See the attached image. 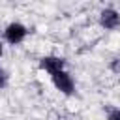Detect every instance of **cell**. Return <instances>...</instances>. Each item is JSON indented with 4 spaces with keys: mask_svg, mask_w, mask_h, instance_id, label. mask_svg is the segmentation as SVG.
<instances>
[{
    "mask_svg": "<svg viewBox=\"0 0 120 120\" xmlns=\"http://www.w3.org/2000/svg\"><path fill=\"white\" fill-rule=\"evenodd\" d=\"M26 36H28V28L22 22H19V21H11L4 28V39H6V43H9L13 47L21 45L26 39Z\"/></svg>",
    "mask_w": 120,
    "mask_h": 120,
    "instance_id": "cell-1",
    "label": "cell"
},
{
    "mask_svg": "<svg viewBox=\"0 0 120 120\" xmlns=\"http://www.w3.org/2000/svg\"><path fill=\"white\" fill-rule=\"evenodd\" d=\"M51 81H52L54 88L60 94H64V96H71L75 92V79H73V75L68 69H62V71L52 73L51 75Z\"/></svg>",
    "mask_w": 120,
    "mask_h": 120,
    "instance_id": "cell-2",
    "label": "cell"
},
{
    "mask_svg": "<svg viewBox=\"0 0 120 120\" xmlns=\"http://www.w3.org/2000/svg\"><path fill=\"white\" fill-rule=\"evenodd\" d=\"M39 69L45 71L49 77L56 71L66 69V58L64 56H56V54H45L39 58Z\"/></svg>",
    "mask_w": 120,
    "mask_h": 120,
    "instance_id": "cell-3",
    "label": "cell"
},
{
    "mask_svg": "<svg viewBox=\"0 0 120 120\" xmlns=\"http://www.w3.org/2000/svg\"><path fill=\"white\" fill-rule=\"evenodd\" d=\"M99 26L105 30H116L120 26V13L114 8H105L99 11Z\"/></svg>",
    "mask_w": 120,
    "mask_h": 120,
    "instance_id": "cell-4",
    "label": "cell"
},
{
    "mask_svg": "<svg viewBox=\"0 0 120 120\" xmlns=\"http://www.w3.org/2000/svg\"><path fill=\"white\" fill-rule=\"evenodd\" d=\"M8 81H9V75H8V71L0 66V90H4V88L8 86Z\"/></svg>",
    "mask_w": 120,
    "mask_h": 120,
    "instance_id": "cell-5",
    "label": "cell"
},
{
    "mask_svg": "<svg viewBox=\"0 0 120 120\" xmlns=\"http://www.w3.org/2000/svg\"><path fill=\"white\" fill-rule=\"evenodd\" d=\"M107 120H120V107H114L107 112Z\"/></svg>",
    "mask_w": 120,
    "mask_h": 120,
    "instance_id": "cell-6",
    "label": "cell"
},
{
    "mask_svg": "<svg viewBox=\"0 0 120 120\" xmlns=\"http://www.w3.org/2000/svg\"><path fill=\"white\" fill-rule=\"evenodd\" d=\"M2 54H4V43L0 41V58H2Z\"/></svg>",
    "mask_w": 120,
    "mask_h": 120,
    "instance_id": "cell-7",
    "label": "cell"
},
{
    "mask_svg": "<svg viewBox=\"0 0 120 120\" xmlns=\"http://www.w3.org/2000/svg\"><path fill=\"white\" fill-rule=\"evenodd\" d=\"M118 73H120V60H118Z\"/></svg>",
    "mask_w": 120,
    "mask_h": 120,
    "instance_id": "cell-8",
    "label": "cell"
},
{
    "mask_svg": "<svg viewBox=\"0 0 120 120\" xmlns=\"http://www.w3.org/2000/svg\"><path fill=\"white\" fill-rule=\"evenodd\" d=\"M0 120H2V118H0Z\"/></svg>",
    "mask_w": 120,
    "mask_h": 120,
    "instance_id": "cell-9",
    "label": "cell"
}]
</instances>
